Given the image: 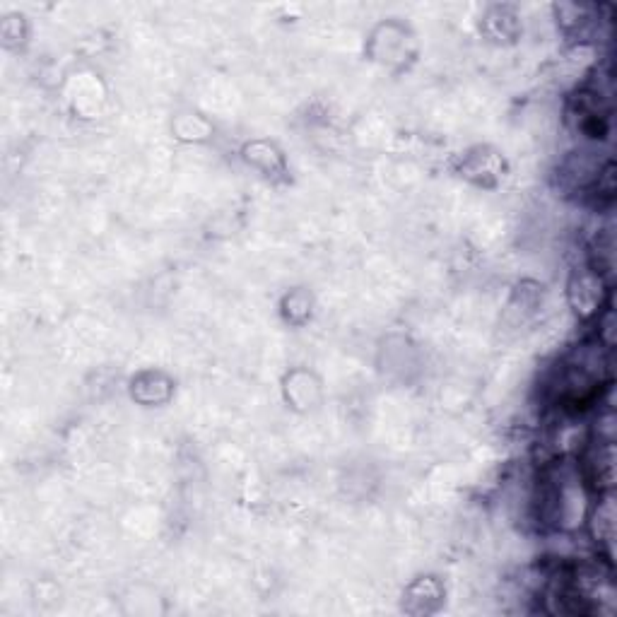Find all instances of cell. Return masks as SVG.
Here are the masks:
<instances>
[{"label":"cell","instance_id":"cell-1","mask_svg":"<svg viewBox=\"0 0 617 617\" xmlns=\"http://www.w3.org/2000/svg\"><path fill=\"white\" fill-rule=\"evenodd\" d=\"M584 475L598 490L613 487V439H598L584 454Z\"/></svg>","mask_w":617,"mask_h":617}]
</instances>
